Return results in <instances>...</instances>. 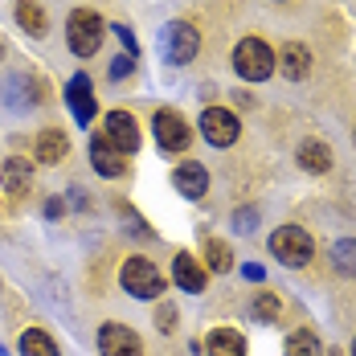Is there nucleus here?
<instances>
[{"label":"nucleus","mask_w":356,"mask_h":356,"mask_svg":"<svg viewBox=\"0 0 356 356\" xmlns=\"http://www.w3.org/2000/svg\"><path fill=\"white\" fill-rule=\"evenodd\" d=\"M90 164H95V172H99V177H111V180L127 172L123 152H115L107 136H95V140H90Z\"/></svg>","instance_id":"obj_11"},{"label":"nucleus","mask_w":356,"mask_h":356,"mask_svg":"<svg viewBox=\"0 0 356 356\" xmlns=\"http://www.w3.org/2000/svg\"><path fill=\"white\" fill-rule=\"evenodd\" d=\"M103 33H107V25H103V17H99V13H90V8H74L70 21H66V41H70V49L78 54V58L99 54Z\"/></svg>","instance_id":"obj_2"},{"label":"nucleus","mask_w":356,"mask_h":356,"mask_svg":"<svg viewBox=\"0 0 356 356\" xmlns=\"http://www.w3.org/2000/svg\"><path fill=\"white\" fill-rule=\"evenodd\" d=\"M45 217H62V201H58V197H54V201L45 205Z\"/></svg>","instance_id":"obj_30"},{"label":"nucleus","mask_w":356,"mask_h":356,"mask_svg":"<svg viewBox=\"0 0 356 356\" xmlns=\"http://www.w3.org/2000/svg\"><path fill=\"white\" fill-rule=\"evenodd\" d=\"M99 353L103 356H143L140 336L123 323H103L99 327Z\"/></svg>","instance_id":"obj_9"},{"label":"nucleus","mask_w":356,"mask_h":356,"mask_svg":"<svg viewBox=\"0 0 356 356\" xmlns=\"http://www.w3.org/2000/svg\"><path fill=\"white\" fill-rule=\"evenodd\" d=\"M205 262H209V270H213V275H229L234 254H229V246H225L221 238H209V242H205Z\"/></svg>","instance_id":"obj_21"},{"label":"nucleus","mask_w":356,"mask_h":356,"mask_svg":"<svg viewBox=\"0 0 356 356\" xmlns=\"http://www.w3.org/2000/svg\"><path fill=\"white\" fill-rule=\"evenodd\" d=\"M234 70H238V78H246V82L270 78L275 74V49L262 37H242L238 49H234Z\"/></svg>","instance_id":"obj_1"},{"label":"nucleus","mask_w":356,"mask_h":356,"mask_svg":"<svg viewBox=\"0 0 356 356\" xmlns=\"http://www.w3.org/2000/svg\"><path fill=\"white\" fill-rule=\"evenodd\" d=\"M242 275H246L250 283H258V279H262V266H254V262H250V266H242Z\"/></svg>","instance_id":"obj_29"},{"label":"nucleus","mask_w":356,"mask_h":356,"mask_svg":"<svg viewBox=\"0 0 356 356\" xmlns=\"http://www.w3.org/2000/svg\"><path fill=\"white\" fill-rule=\"evenodd\" d=\"M156 327H160V332H172V327H177V307H172V303H160V307H156Z\"/></svg>","instance_id":"obj_26"},{"label":"nucleus","mask_w":356,"mask_h":356,"mask_svg":"<svg viewBox=\"0 0 356 356\" xmlns=\"http://www.w3.org/2000/svg\"><path fill=\"white\" fill-rule=\"evenodd\" d=\"M172 184H177L180 197H205L209 193V172H205V164H197V160H184L177 172H172Z\"/></svg>","instance_id":"obj_13"},{"label":"nucleus","mask_w":356,"mask_h":356,"mask_svg":"<svg viewBox=\"0 0 356 356\" xmlns=\"http://www.w3.org/2000/svg\"><path fill=\"white\" fill-rule=\"evenodd\" d=\"M21 356H58V344L49 340V332L29 327V332H21Z\"/></svg>","instance_id":"obj_20"},{"label":"nucleus","mask_w":356,"mask_h":356,"mask_svg":"<svg viewBox=\"0 0 356 356\" xmlns=\"http://www.w3.org/2000/svg\"><path fill=\"white\" fill-rule=\"evenodd\" d=\"M115 29V37L123 41V49H127V58H140V41H136V33L127 29V25H111Z\"/></svg>","instance_id":"obj_25"},{"label":"nucleus","mask_w":356,"mask_h":356,"mask_svg":"<svg viewBox=\"0 0 356 356\" xmlns=\"http://www.w3.org/2000/svg\"><path fill=\"white\" fill-rule=\"evenodd\" d=\"M353 143H356V127H353Z\"/></svg>","instance_id":"obj_32"},{"label":"nucleus","mask_w":356,"mask_h":356,"mask_svg":"<svg viewBox=\"0 0 356 356\" xmlns=\"http://www.w3.org/2000/svg\"><path fill=\"white\" fill-rule=\"evenodd\" d=\"M17 25H21L29 37H45V29H49L45 8H41V4H33V0H17Z\"/></svg>","instance_id":"obj_18"},{"label":"nucleus","mask_w":356,"mask_h":356,"mask_svg":"<svg viewBox=\"0 0 356 356\" xmlns=\"http://www.w3.org/2000/svg\"><path fill=\"white\" fill-rule=\"evenodd\" d=\"M197 49H201V33H197L193 21H172V25H164V33H160V54H164L172 66H188V62L197 58Z\"/></svg>","instance_id":"obj_5"},{"label":"nucleus","mask_w":356,"mask_h":356,"mask_svg":"<svg viewBox=\"0 0 356 356\" xmlns=\"http://www.w3.org/2000/svg\"><path fill=\"white\" fill-rule=\"evenodd\" d=\"M250 316H254V320H262V323H275V320H279V299H275L270 291H258V299L250 303Z\"/></svg>","instance_id":"obj_24"},{"label":"nucleus","mask_w":356,"mask_h":356,"mask_svg":"<svg viewBox=\"0 0 356 356\" xmlns=\"http://www.w3.org/2000/svg\"><path fill=\"white\" fill-rule=\"evenodd\" d=\"M119 283H123L127 295H136V299H160V295H164V275H160L147 258H140V254H131V258L123 262Z\"/></svg>","instance_id":"obj_3"},{"label":"nucleus","mask_w":356,"mask_h":356,"mask_svg":"<svg viewBox=\"0 0 356 356\" xmlns=\"http://www.w3.org/2000/svg\"><path fill=\"white\" fill-rule=\"evenodd\" d=\"M275 70H283V78H291V82L307 78V70H312V49L299 45V41H286L283 54L275 58Z\"/></svg>","instance_id":"obj_14"},{"label":"nucleus","mask_w":356,"mask_h":356,"mask_svg":"<svg viewBox=\"0 0 356 356\" xmlns=\"http://www.w3.org/2000/svg\"><path fill=\"white\" fill-rule=\"evenodd\" d=\"M299 164H303L307 172H327V168H332V147L320 143V140L299 143Z\"/></svg>","instance_id":"obj_19"},{"label":"nucleus","mask_w":356,"mask_h":356,"mask_svg":"<svg viewBox=\"0 0 356 356\" xmlns=\"http://www.w3.org/2000/svg\"><path fill=\"white\" fill-rule=\"evenodd\" d=\"M332 266H336L340 275H356V242L353 238H344V242L332 246Z\"/></svg>","instance_id":"obj_23"},{"label":"nucleus","mask_w":356,"mask_h":356,"mask_svg":"<svg viewBox=\"0 0 356 356\" xmlns=\"http://www.w3.org/2000/svg\"><path fill=\"white\" fill-rule=\"evenodd\" d=\"M33 152H37V160H41V164H62V160L70 156V140H66V131H58V127H45V131L37 136Z\"/></svg>","instance_id":"obj_16"},{"label":"nucleus","mask_w":356,"mask_h":356,"mask_svg":"<svg viewBox=\"0 0 356 356\" xmlns=\"http://www.w3.org/2000/svg\"><path fill=\"white\" fill-rule=\"evenodd\" d=\"M0 184H4L8 197H25V193L33 188V164L21 160V156L4 160V164H0Z\"/></svg>","instance_id":"obj_12"},{"label":"nucleus","mask_w":356,"mask_h":356,"mask_svg":"<svg viewBox=\"0 0 356 356\" xmlns=\"http://www.w3.org/2000/svg\"><path fill=\"white\" fill-rule=\"evenodd\" d=\"M353 356H356V340H353Z\"/></svg>","instance_id":"obj_33"},{"label":"nucleus","mask_w":356,"mask_h":356,"mask_svg":"<svg viewBox=\"0 0 356 356\" xmlns=\"http://www.w3.org/2000/svg\"><path fill=\"white\" fill-rule=\"evenodd\" d=\"M111 140L115 152H123V156H136L140 152V123H136V115L131 111H111L107 115V131H103Z\"/></svg>","instance_id":"obj_8"},{"label":"nucleus","mask_w":356,"mask_h":356,"mask_svg":"<svg viewBox=\"0 0 356 356\" xmlns=\"http://www.w3.org/2000/svg\"><path fill=\"white\" fill-rule=\"evenodd\" d=\"M0 54H4V45H0Z\"/></svg>","instance_id":"obj_34"},{"label":"nucleus","mask_w":356,"mask_h":356,"mask_svg":"<svg viewBox=\"0 0 356 356\" xmlns=\"http://www.w3.org/2000/svg\"><path fill=\"white\" fill-rule=\"evenodd\" d=\"M152 127H156V143L164 152H184L193 143V127L184 123V115H177V111H156Z\"/></svg>","instance_id":"obj_7"},{"label":"nucleus","mask_w":356,"mask_h":356,"mask_svg":"<svg viewBox=\"0 0 356 356\" xmlns=\"http://www.w3.org/2000/svg\"><path fill=\"white\" fill-rule=\"evenodd\" d=\"M254 221H258V209H238L234 229H238V234H250V229H254Z\"/></svg>","instance_id":"obj_27"},{"label":"nucleus","mask_w":356,"mask_h":356,"mask_svg":"<svg viewBox=\"0 0 356 356\" xmlns=\"http://www.w3.org/2000/svg\"><path fill=\"white\" fill-rule=\"evenodd\" d=\"M312 234L303 229V225H279L275 234H270V254L283 262V266H307L312 262Z\"/></svg>","instance_id":"obj_4"},{"label":"nucleus","mask_w":356,"mask_h":356,"mask_svg":"<svg viewBox=\"0 0 356 356\" xmlns=\"http://www.w3.org/2000/svg\"><path fill=\"white\" fill-rule=\"evenodd\" d=\"M286 356H323V348H320V336L316 332H295L291 340H286Z\"/></svg>","instance_id":"obj_22"},{"label":"nucleus","mask_w":356,"mask_h":356,"mask_svg":"<svg viewBox=\"0 0 356 356\" xmlns=\"http://www.w3.org/2000/svg\"><path fill=\"white\" fill-rule=\"evenodd\" d=\"M131 66H136V58H127V54H119V58L111 62V78H115V82H119V78H127V70H131Z\"/></svg>","instance_id":"obj_28"},{"label":"nucleus","mask_w":356,"mask_h":356,"mask_svg":"<svg viewBox=\"0 0 356 356\" xmlns=\"http://www.w3.org/2000/svg\"><path fill=\"white\" fill-rule=\"evenodd\" d=\"M201 136L213 143V147H229V143H238V136H242V123H238V115L229 107H209L201 115Z\"/></svg>","instance_id":"obj_6"},{"label":"nucleus","mask_w":356,"mask_h":356,"mask_svg":"<svg viewBox=\"0 0 356 356\" xmlns=\"http://www.w3.org/2000/svg\"><path fill=\"white\" fill-rule=\"evenodd\" d=\"M205 353L209 356H246V340L234 327H217V332H209V340H205Z\"/></svg>","instance_id":"obj_17"},{"label":"nucleus","mask_w":356,"mask_h":356,"mask_svg":"<svg viewBox=\"0 0 356 356\" xmlns=\"http://www.w3.org/2000/svg\"><path fill=\"white\" fill-rule=\"evenodd\" d=\"M172 279H177L180 291H193V295H201V291H205V283H209L205 266H201L193 254H177V262H172Z\"/></svg>","instance_id":"obj_15"},{"label":"nucleus","mask_w":356,"mask_h":356,"mask_svg":"<svg viewBox=\"0 0 356 356\" xmlns=\"http://www.w3.org/2000/svg\"><path fill=\"white\" fill-rule=\"evenodd\" d=\"M66 103H70L74 119H78L82 127L95 119L99 99H95V90H90V78H86V74H74V78H70V86H66Z\"/></svg>","instance_id":"obj_10"},{"label":"nucleus","mask_w":356,"mask_h":356,"mask_svg":"<svg viewBox=\"0 0 356 356\" xmlns=\"http://www.w3.org/2000/svg\"><path fill=\"white\" fill-rule=\"evenodd\" d=\"M0 356H8V353H4V344H0Z\"/></svg>","instance_id":"obj_31"}]
</instances>
